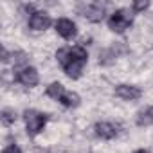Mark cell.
I'll list each match as a JSON object with an SVG mask.
<instances>
[{
	"label": "cell",
	"instance_id": "cell-14",
	"mask_svg": "<svg viewBox=\"0 0 153 153\" xmlns=\"http://www.w3.org/2000/svg\"><path fill=\"white\" fill-rule=\"evenodd\" d=\"M115 52L112 51V47H108V49H103L101 52H99V65H112L114 61H115Z\"/></svg>",
	"mask_w": 153,
	"mask_h": 153
},
{
	"label": "cell",
	"instance_id": "cell-7",
	"mask_svg": "<svg viewBox=\"0 0 153 153\" xmlns=\"http://www.w3.org/2000/svg\"><path fill=\"white\" fill-rule=\"evenodd\" d=\"M51 24H52V20L45 11H34L27 20V25L33 31H45L51 27Z\"/></svg>",
	"mask_w": 153,
	"mask_h": 153
},
{
	"label": "cell",
	"instance_id": "cell-21",
	"mask_svg": "<svg viewBox=\"0 0 153 153\" xmlns=\"http://www.w3.org/2000/svg\"><path fill=\"white\" fill-rule=\"evenodd\" d=\"M40 153H49V151H40Z\"/></svg>",
	"mask_w": 153,
	"mask_h": 153
},
{
	"label": "cell",
	"instance_id": "cell-11",
	"mask_svg": "<svg viewBox=\"0 0 153 153\" xmlns=\"http://www.w3.org/2000/svg\"><path fill=\"white\" fill-rule=\"evenodd\" d=\"M59 103H61L65 108H78L79 103H81V99H79V96L76 94V92H65L63 97L59 99Z\"/></svg>",
	"mask_w": 153,
	"mask_h": 153
},
{
	"label": "cell",
	"instance_id": "cell-20",
	"mask_svg": "<svg viewBox=\"0 0 153 153\" xmlns=\"http://www.w3.org/2000/svg\"><path fill=\"white\" fill-rule=\"evenodd\" d=\"M135 153H149V151H148V149H137Z\"/></svg>",
	"mask_w": 153,
	"mask_h": 153
},
{
	"label": "cell",
	"instance_id": "cell-6",
	"mask_svg": "<svg viewBox=\"0 0 153 153\" xmlns=\"http://www.w3.org/2000/svg\"><path fill=\"white\" fill-rule=\"evenodd\" d=\"M54 29L63 40H72L78 34V27H76V24L70 18H58L54 22Z\"/></svg>",
	"mask_w": 153,
	"mask_h": 153
},
{
	"label": "cell",
	"instance_id": "cell-17",
	"mask_svg": "<svg viewBox=\"0 0 153 153\" xmlns=\"http://www.w3.org/2000/svg\"><path fill=\"white\" fill-rule=\"evenodd\" d=\"M148 7H149V2H148V0H137V2L131 4V11H135V13H142V11H146Z\"/></svg>",
	"mask_w": 153,
	"mask_h": 153
},
{
	"label": "cell",
	"instance_id": "cell-3",
	"mask_svg": "<svg viewBox=\"0 0 153 153\" xmlns=\"http://www.w3.org/2000/svg\"><path fill=\"white\" fill-rule=\"evenodd\" d=\"M131 24H133V18H131L130 9H117L108 18V29L114 33H119V34L124 33L126 29H130Z\"/></svg>",
	"mask_w": 153,
	"mask_h": 153
},
{
	"label": "cell",
	"instance_id": "cell-15",
	"mask_svg": "<svg viewBox=\"0 0 153 153\" xmlns=\"http://www.w3.org/2000/svg\"><path fill=\"white\" fill-rule=\"evenodd\" d=\"M0 121H2L4 126H11L16 121V112L13 108H4L2 112H0Z\"/></svg>",
	"mask_w": 153,
	"mask_h": 153
},
{
	"label": "cell",
	"instance_id": "cell-8",
	"mask_svg": "<svg viewBox=\"0 0 153 153\" xmlns=\"http://www.w3.org/2000/svg\"><path fill=\"white\" fill-rule=\"evenodd\" d=\"M94 131H96V135H97L99 139L112 140L114 137H117V133H119V126L114 124V123H108V121H101V123H96Z\"/></svg>",
	"mask_w": 153,
	"mask_h": 153
},
{
	"label": "cell",
	"instance_id": "cell-12",
	"mask_svg": "<svg viewBox=\"0 0 153 153\" xmlns=\"http://www.w3.org/2000/svg\"><path fill=\"white\" fill-rule=\"evenodd\" d=\"M65 92H67L65 87H63L61 83H58V81H56V83H51V85L47 87V90H45V94H47L51 99H54V101H59Z\"/></svg>",
	"mask_w": 153,
	"mask_h": 153
},
{
	"label": "cell",
	"instance_id": "cell-18",
	"mask_svg": "<svg viewBox=\"0 0 153 153\" xmlns=\"http://www.w3.org/2000/svg\"><path fill=\"white\" fill-rule=\"evenodd\" d=\"M2 153H22V149H20L16 144H11V146H7Z\"/></svg>",
	"mask_w": 153,
	"mask_h": 153
},
{
	"label": "cell",
	"instance_id": "cell-19",
	"mask_svg": "<svg viewBox=\"0 0 153 153\" xmlns=\"http://www.w3.org/2000/svg\"><path fill=\"white\" fill-rule=\"evenodd\" d=\"M9 56H11V54L7 52V49H2V61H4V63L9 61Z\"/></svg>",
	"mask_w": 153,
	"mask_h": 153
},
{
	"label": "cell",
	"instance_id": "cell-4",
	"mask_svg": "<svg viewBox=\"0 0 153 153\" xmlns=\"http://www.w3.org/2000/svg\"><path fill=\"white\" fill-rule=\"evenodd\" d=\"M78 13L83 16V18H87L88 22H94V24H97V22H101L103 18H105V13H106V9H105V4H99V2H90V4H79L78 7Z\"/></svg>",
	"mask_w": 153,
	"mask_h": 153
},
{
	"label": "cell",
	"instance_id": "cell-13",
	"mask_svg": "<svg viewBox=\"0 0 153 153\" xmlns=\"http://www.w3.org/2000/svg\"><path fill=\"white\" fill-rule=\"evenodd\" d=\"M13 65L16 67V68H25V67H29V56L25 54V52H22V51H16V52H13Z\"/></svg>",
	"mask_w": 153,
	"mask_h": 153
},
{
	"label": "cell",
	"instance_id": "cell-2",
	"mask_svg": "<svg viewBox=\"0 0 153 153\" xmlns=\"http://www.w3.org/2000/svg\"><path fill=\"white\" fill-rule=\"evenodd\" d=\"M24 123L29 137H36L47 124V115L38 110H25L24 112Z\"/></svg>",
	"mask_w": 153,
	"mask_h": 153
},
{
	"label": "cell",
	"instance_id": "cell-9",
	"mask_svg": "<svg viewBox=\"0 0 153 153\" xmlns=\"http://www.w3.org/2000/svg\"><path fill=\"white\" fill-rule=\"evenodd\" d=\"M115 96L123 101H137L142 96V92L135 85H117L115 87Z\"/></svg>",
	"mask_w": 153,
	"mask_h": 153
},
{
	"label": "cell",
	"instance_id": "cell-16",
	"mask_svg": "<svg viewBox=\"0 0 153 153\" xmlns=\"http://www.w3.org/2000/svg\"><path fill=\"white\" fill-rule=\"evenodd\" d=\"M112 51L115 52V56H117V58H119V56H123V54H128V52H130V49H128L123 42H115V43L112 45Z\"/></svg>",
	"mask_w": 153,
	"mask_h": 153
},
{
	"label": "cell",
	"instance_id": "cell-1",
	"mask_svg": "<svg viewBox=\"0 0 153 153\" xmlns=\"http://www.w3.org/2000/svg\"><path fill=\"white\" fill-rule=\"evenodd\" d=\"M88 59V52L83 45H76L70 49V58L63 65V72L68 76L70 79H79L83 74V67Z\"/></svg>",
	"mask_w": 153,
	"mask_h": 153
},
{
	"label": "cell",
	"instance_id": "cell-5",
	"mask_svg": "<svg viewBox=\"0 0 153 153\" xmlns=\"http://www.w3.org/2000/svg\"><path fill=\"white\" fill-rule=\"evenodd\" d=\"M15 79H16L20 85L33 88V87H36V85L40 83V74H38V70H36L34 67H25V68H22V70L16 72V78H15Z\"/></svg>",
	"mask_w": 153,
	"mask_h": 153
},
{
	"label": "cell",
	"instance_id": "cell-10",
	"mask_svg": "<svg viewBox=\"0 0 153 153\" xmlns=\"http://www.w3.org/2000/svg\"><path fill=\"white\" fill-rule=\"evenodd\" d=\"M135 123L137 126H149L153 124V106L146 108V110H140L135 117Z\"/></svg>",
	"mask_w": 153,
	"mask_h": 153
}]
</instances>
